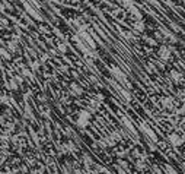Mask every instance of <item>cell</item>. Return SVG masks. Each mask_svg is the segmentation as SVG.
I'll return each mask as SVG.
<instances>
[{
  "mask_svg": "<svg viewBox=\"0 0 185 174\" xmlns=\"http://www.w3.org/2000/svg\"><path fill=\"white\" fill-rule=\"evenodd\" d=\"M169 142H171V145H173V146H181V145L184 144V138H182L181 135H178L177 132H173V133L169 135Z\"/></svg>",
  "mask_w": 185,
  "mask_h": 174,
  "instance_id": "cell-2",
  "label": "cell"
},
{
  "mask_svg": "<svg viewBox=\"0 0 185 174\" xmlns=\"http://www.w3.org/2000/svg\"><path fill=\"white\" fill-rule=\"evenodd\" d=\"M136 164H137V168H139V170H144V168H146V162L141 161V160H139Z\"/></svg>",
  "mask_w": 185,
  "mask_h": 174,
  "instance_id": "cell-3",
  "label": "cell"
},
{
  "mask_svg": "<svg viewBox=\"0 0 185 174\" xmlns=\"http://www.w3.org/2000/svg\"><path fill=\"white\" fill-rule=\"evenodd\" d=\"M139 174H150V173H147V171H141V173H139Z\"/></svg>",
  "mask_w": 185,
  "mask_h": 174,
  "instance_id": "cell-4",
  "label": "cell"
},
{
  "mask_svg": "<svg viewBox=\"0 0 185 174\" xmlns=\"http://www.w3.org/2000/svg\"><path fill=\"white\" fill-rule=\"evenodd\" d=\"M89 123H90V113L89 111H80L77 124L80 128H86V126H89Z\"/></svg>",
  "mask_w": 185,
  "mask_h": 174,
  "instance_id": "cell-1",
  "label": "cell"
}]
</instances>
